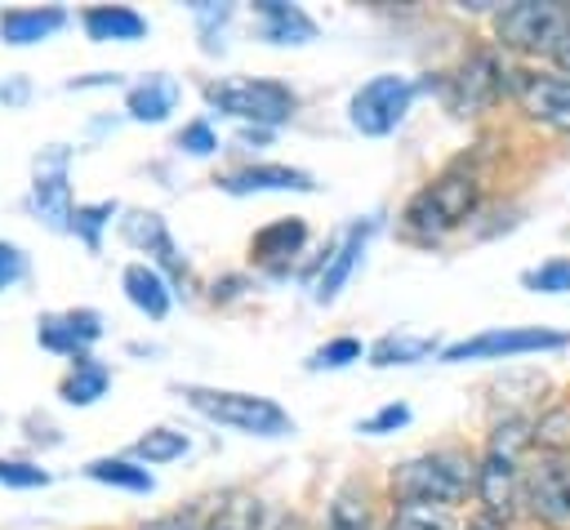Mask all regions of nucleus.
Listing matches in <instances>:
<instances>
[{
	"mask_svg": "<svg viewBox=\"0 0 570 530\" xmlns=\"http://www.w3.org/2000/svg\"><path fill=\"white\" fill-rule=\"evenodd\" d=\"M476 200H481L476 174H468V169H445L441 178H432L428 187H419V192L410 196V205H405V227H410L414 236H428V241H432V236H445V232H454L459 223L472 218Z\"/></svg>",
	"mask_w": 570,
	"mask_h": 530,
	"instance_id": "nucleus-3",
	"label": "nucleus"
},
{
	"mask_svg": "<svg viewBox=\"0 0 570 530\" xmlns=\"http://www.w3.org/2000/svg\"><path fill=\"white\" fill-rule=\"evenodd\" d=\"M22 272H27V254H22L13 241H0V289L18 285Z\"/></svg>",
	"mask_w": 570,
	"mask_h": 530,
	"instance_id": "nucleus-36",
	"label": "nucleus"
},
{
	"mask_svg": "<svg viewBox=\"0 0 570 530\" xmlns=\"http://www.w3.org/2000/svg\"><path fill=\"white\" fill-rule=\"evenodd\" d=\"M107 387H111V370L102 361H94V356H76L67 379L58 383V396L67 405H94L98 396H107Z\"/></svg>",
	"mask_w": 570,
	"mask_h": 530,
	"instance_id": "nucleus-23",
	"label": "nucleus"
},
{
	"mask_svg": "<svg viewBox=\"0 0 570 530\" xmlns=\"http://www.w3.org/2000/svg\"><path fill=\"white\" fill-rule=\"evenodd\" d=\"M205 102L218 107L223 116L254 120L263 129L285 125L298 107V98L285 80H218V85H205Z\"/></svg>",
	"mask_w": 570,
	"mask_h": 530,
	"instance_id": "nucleus-4",
	"label": "nucleus"
},
{
	"mask_svg": "<svg viewBox=\"0 0 570 530\" xmlns=\"http://www.w3.org/2000/svg\"><path fill=\"white\" fill-rule=\"evenodd\" d=\"M405 423H410V405H405V401H387L379 414H370V419L361 423V432L383 436V432H396V428H405Z\"/></svg>",
	"mask_w": 570,
	"mask_h": 530,
	"instance_id": "nucleus-35",
	"label": "nucleus"
},
{
	"mask_svg": "<svg viewBox=\"0 0 570 530\" xmlns=\"http://www.w3.org/2000/svg\"><path fill=\"white\" fill-rule=\"evenodd\" d=\"M183 401L232 428V432H245V436H289L294 432V419L285 405H276L272 396H258V392H227V387H178Z\"/></svg>",
	"mask_w": 570,
	"mask_h": 530,
	"instance_id": "nucleus-2",
	"label": "nucleus"
},
{
	"mask_svg": "<svg viewBox=\"0 0 570 530\" xmlns=\"http://www.w3.org/2000/svg\"><path fill=\"white\" fill-rule=\"evenodd\" d=\"M0 98H4V102H22V98H27V85H22V80H13V85H0Z\"/></svg>",
	"mask_w": 570,
	"mask_h": 530,
	"instance_id": "nucleus-39",
	"label": "nucleus"
},
{
	"mask_svg": "<svg viewBox=\"0 0 570 530\" xmlns=\"http://www.w3.org/2000/svg\"><path fill=\"white\" fill-rule=\"evenodd\" d=\"M468 530H508V526H503V521H490V517H476Z\"/></svg>",
	"mask_w": 570,
	"mask_h": 530,
	"instance_id": "nucleus-40",
	"label": "nucleus"
},
{
	"mask_svg": "<svg viewBox=\"0 0 570 530\" xmlns=\"http://www.w3.org/2000/svg\"><path fill=\"white\" fill-rule=\"evenodd\" d=\"M254 13H258V31H263V40H272V45H307V40H316V22H312L298 4H285V0H258Z\"/></svg>",
	"mask_w": 570,
	"mask_h": 530,
	"instance_id": "nucleus-21",
	"label": "nucleus"
},
{
	"mask_svg": "<svg viewBox=\"0 0 570 530\" xmlns=\"http://www.w3.org/2000/svg\"><path fill=\"white\" fill-rule=\"evenodd\" d=\"M120 289H125V298H129L147 321H165L169 307H174V289H169V281H165L151 263H129V267L120 272Z\"/></svg>",
	"mask_w": 570,
	"mask_h": 530,
	"instance_id": "nucleus-18",
	"label": "nucleus"
},
{
	"mask_svg": "<svg viewBox=\"0 0 570 530\" xmlns=\"http://www.w3.org/2000/svg\"><path fill=\"white\" fill-rule=\"evenodd\" d=\"M191 450V436L178 432V428H147L138 441H134V459L138 463H174Z\"/></svg>",
	"mask_w": 570,
	"mask_h": 530,
	"instance_id": "nucleus-26",
	"label": "nucleus"
},
{
	"mask_svg": "<svg viewBox=\"0 0 570 530\" xmlns=\"http://www.w3.org/2000/svg\"><path fill=\"white\" fill-rule=\"evenodd\" d=\"M0 481L13 490H36V485H49V472L22 459H0Z\"/></svg>",
	"mask_w": 570,
	"mask_h": 530,
	"instance_id": "nucleus-33",
	"label": "nucleus"
},
{
	"mask_svg": "<svg viewBox=\"0 0 570 530\" xmlns=\"http://www.w3.org/2000/svg\"><path fill=\"white\" fill-rule=\"evenodd\" d=\"M58 27H67V9L62 4H22V9H4L0 13V40L4 45H40V40H49Z\"/></svg>",
	"mask_w": 570,
	"mask_h": 530,
	"instance_id": "nucleus-19",
	"label": "nucleus"
},
{
	"mask_svg": "<svg viewBox=\"0 0 570 530\" xmlns=\"http://www.w3.org/2000/svg\"><path fill=\"white\" fill-rule=\"evenodd\" d=\"M111 214H116V200H94V205H76V218H71V232L89 245V249H98V236H102V227L111 223Z\"/></svg>",
	"mask_w": 570,
	"mask_h": 530,
	"instance_id": "nucleus-30",
	"label": "nucleus"
},
{
	"mask_svg": "<svg viewBox=\"0 0 570 530\" xmlns=\"http://www.w3.org/2000/svg\"><path fill=\"white\" fill-rule=\"evenodd\" d=\"M428 356H436V338H428V334H405V330L383 334V338L370 347V365H379V370H387V365H414V361H428Z\"/></svg>",
	"mask_w": 570,
	"mask_h": 530,
	"instance_id": "nucleus-24",
	"label": "nucleus"
},
{
	"mask_svg": "<svg viewBox=\"0 0 570 530\" xmlns=\"http://www.w3.org/2000/svg\"><path fill=\"white\" fill-rule=\"evenodd\" d=\"M566 343H570V334H561V330L508 325V330H485V334H472V338H459V343L441 347V361L445 365H459V361H499V356H525V352H557Z\"/></svg>",
	"mask_w": 570,
	"mask_h": 530,
	"instance_id": "nucleus-7",
	"label": "nucleus"
},
{
	"mask_svg": "<svg viewBox=\"0 0 570 530\" xmlns=\"http://www.w3.org/2000/svg\"><path fill=\"white\" fill-rule=\"evenodd\" d=\"M476 499H481V517L490 521H512V512L525 503V477L517 468V454H499L485 450V459L476 463Z\"/></svg>",
	"mask_w": 570,
	"mask_h": 530,
	"instance_id": "nucleus-12",
	"label": "nucleus"
},
{
	"mask_svg": "<svg viewBox=\"0 0 570 530\" xmlns=\"http://www.w3.org/2000/svg\"><path fill=\"white\" fill-rule=\"evenodd\" d=\"M512 98L517 107L557 129V134H570V76H557V71H512Z\"/></svg>",
	"mask_w": 570,
	"mask_h": 530,
	"instance_id": "nucleus-11",
	"label": "nucleus"
},
{
	"mask_svg": "<svg viewBox=\"0 0 570 530\" xmlns=\"http://www.w3.org/2000/svg\"><path fill=\"white\" fill-rule=\"evenodd\" d=\"M178 147L187 156H209V151H218V134L209 129V120H191L178 129Z\"/></svg>",
	"mask_w": 570,
	"mask_h": 530,
	"instance_id": "nucleus-34",
	"label": "nucleus"
},
{
	"mask_svg": "<svg viewBox=\"0 0 570 530\" xmlns=\"http://www.w3.org/2000/svg\"><path fill=\"white\" fill-rule=\"evenodd\" d=\"M85 477H89V481H102V485L134 490V494H151V490H156V477H151L147 463H138V459H89V463H85Z\"/></svg>",
	"mask_w": 570,
	"mask_h": 530,
	"instance_id": "nucleus-25",
	"label": "nucleus"
},
{
	"mask_svg": "<svg viewBox=\"0 0 570 530\" xmlns=\"http://www.w3.org/2000/svg\"><path fill=\"white\" fill-rule=\"evenodd\" d=\"M205 530H263V503L254 494H227Z\"/></svg>",
	"mask_w": 570,
	"mask_h": 530,
	"instance_id": "nucleus-27",
	"label": "nucleus"
},
{
	"mask_svg": "<svg viewBox=\"0 0 570 530\" xmlns=\"http://www.w3.org/2000/svg\"><path fill=\"white\" fill-rule=\"evenodd\" d=\"M370 232H374V223H352V227L343 232V241L325 254V263H321V272H316V285H312V298H316V303H334V298H338V289L347 285V276L356 272V263H361V254H365Z\"/></svg>",
	"mask_w": 570,
	"mask_h": 530,
	"instance_id": "nucleus-14",
	"label": "nucleus"
},
{
	"mask_svg": "<svg viewBox=\"0 0 570 530\" xmlns=\"http://www.w3.org/2000/svg\"><path fill=\"white\" fill-rule=\"evenodd\" d=\"M503 85H512V71H503V62L494 58V49H472L459 71L445 80V102L459 116H481L499 102Z\"/></svg>",
	"mask_w": 570,
	"mask_h": 530,
	"instance_id": "nucleus-8",
	"label": "nucleus"
},
{
	"mask_svg": "<svg viewBox=\"0 0 570 530\" xmlns=\"http://www.w3.org/2000/svg\"><path fill=\"white\" fill-rule=\"evenodd\" d=\"M552 62L561 67V76H570V31H566V36H561V45L552 49Z\"/></svg>",
	"mask_w": 570,
	"mask_h": 530,
	"instance_id": "nucleus-38",
	"label": "nucleus"
},
{
	"mask_svg": "<svg viewBox=\"0 0 570 530\" xmlns=\"http://www.w3.org/2000/svg\"><path fill=\"white\" fill-rule=\"evenodd\" d=\"M138 530H196V521L191 517H151Z\"/></svg>",
	"mask_w": 570,
	"mask_h": 530,
	"instance_id": "nucleus-37",
	"label": "nucleus"
},
{
	"mask_svg": "<svg viewBox=\"0 0 570 530\" xmlns=\"http://www.w3.org/2000/svg\"><path fill=\"white\" fill-rule=\"evenodd\" d=\"M223 192L232 196H249V192H316V178L307 169L294 165H245L218 178Z\"/></svg>",
	"mask_w": 570,
	"mask_h": 530,
	"instance_id": "nucleus-16",
	"label": "nucleus"
},
{
	"mask_svg": "<svg viewBox=\"0 0 570 530\" xmlns=\"http://www.w3.org/2000/svg\"><path fill=\"white\" fill-rule=\"evenodd\" d=\"M276 530H307V526H303V521H281Z\"/></svg>",
	"mask_w": 570,
	"mask_h": 530,
	"instance_id": "nucleus-41",
	"label": "nucleus"
},
{
	"mask_svg": "<svg viewBox=\"0 0 570 530\" xmlns=\"http://www.w3.org/2000/svg\"><path fill=\"white\" fill-rule=\"evenodd\" d=\"M392 494L396 503L454 508L468 494H476V468L454 450H432V454H419L392 468Z\"/></svg>",
	"mask_w": 570,
	"mask_h": 530,
	"instance_id": "nucleus-1",
	"label": "nucleus"
},
{
	"mask_svg": "<svg viewBox=\"0 0 570 530\" xmlns=\"http://www.w3.org/2000/svg\"><path fill=\"white\" fill-rule=\"evenodd\" d=\"M414 98H419V85H414V80L383 71V76H370V80L352 94L347 120H352L356 134L383 138V134H392V129L405 120V111L414 107Z\"/></svg>",
	"mask_w": 570,
	"mask_h": 530,
	"instance_id": "nucleus-6",
	"label": "nucleus"
},
{
	"mask_svg": "<svg viewBox=\"0 0 570 530\" xmlns=\"http://www.w3.org/2000/svg\"><path fill=\"white\" fill-rule=\"evenodd\" d=\"M80 27L98 45H111V40L116 45H129V40H142L147 36V18L138 9H129V4H94V9L80 13Z\"/></svg>",
	"mask_w": 570,
	"mask_h": 530,
	"instance_id": "nucleus-20",
	"label": "nucleus"
},
{
	"mask_svg": "<svg viewBox=\"0 0 570 530\" xmlns=\"http://www.w3.org/2000/svg\"><path fill=\"white\" fill-rule=\"evenodd\" d=\"M530 517L548 530H570V454H539L525 472Z\"/></svg>",
	"mask_w": 570,
	"mask_h": 530,
	"instance_id": "nucleus-10",
	"label": "nucleus"
},
{
	"mask_svg": "<svg viewBox=\"0 0 570 530\" xmlns=\"http://www.w3.org/2000/svg\"><path fill=\"white\" fill-rule=\"evenodd\" d=\"M361 338H352V334H343V338H330L325 347H316L312 356H307V370H343V365H352V361H361Z\"/></svg>",
	"mask_w": 570,
	"mask_h": 530,
	"instance_id": "nucleus-31",
	"label": "nucleus"
},
{
	"mask_svg": "<svg viewBox=\"0 0 570 530\" xmlns=\"http://www.w3.org/2000/svg\"><path fill=\"white\" fill-rule=\"evenodd\" d=\"M325 530H370V508L365 499H352L347 490L330 503V526Z\"/></svg>",
	"mask_w": 570,
	"mask_h": 530,
	"instance_id": "nucleus-32",
	"label": "nucleus"
},
{
	"mask_svg": "<svg viewBox=\"0 0 570 530\" xmlns=\"http://www.w3.org/2000/svg\"><path fill=\"white\" fill-rule=\"evenodd\" d=\"M36 338L45 352L58 356H89V343L102 338V316L94 307H71V312H53L36 325Z\"/></svg>",
	"mask_w": 570,
	"mask_h": 530,
	"instance_id": "nucleus-13",
	"label": "nucleus"
},
{
	"mask_svg": "<svg viewBox=\"0 0 570 530\" xmlns=\"http://www.w3.org/2000/svg\"><path fill=\"white\" fill-rule=\"evenodd\" d=\"M494 31H499V40L508 49L552 53L561 45V36L570 31V4H561V0H521V4H508L494 18Z\"/></svg>",
	"mask_w": 570,
	"mask_h": 530,
	"instance_id": "nucleus-5",
	"label": "nucleus"
},
{
	"mask_svg": "<svg viewBox=\"0 0 570 530\" xmlns=\"http://www.w3.org/2000/svg\"><path fill=\"white\" fill-rule=\"evenodd\" d=\"M521 285L534 294H570V258H548V263L530 267L521 276Z\"/></svg>",
	"mask_w": 570,
	"mask_h": 530,
	"instance_id": "nucleus-28",
	"label": "nucleus"
},
{
	"mask_svg": "<svg viewBox=\"0 0 570 530\" xmlns=\"http://www.w3.org/2000/svg\"><path fill=\"white\" fill-rule=\"evenodd\" d=\"M303 245H307V223L303 218H276V223H267V227L254 232L249 254H254L258 267H267L272 276H281L294 263V254H303Z\"/></svg>",
	"mask_w": 570,
	"mask_h": 530,
	"instance_id": "nucleus-15",
	"label": "nucleus"
},
{
	"mask_svg": "<svg viewBox=\"0 0 570 530\" xmlns=\"http://www.w3.org/2000/svg\"><path fill=\"white\" fill-rule=\"evenodd\" d=\"M174 107H178V85H174L169 76H147V80H138V85L129 89V98H125V111H129L134 120H147V125H160Z\"/></svg>",
	"mask_w": 570,
	"mask_h": 530,
	"instance_id": "nucleus-22",
	"label": "nucleus"
},
{
	"mask_svg": "<svg viewBox=\"0 0 570 530\" xmlns=\"http://www.w3.org/2000/svg\"><path fill=\"white\" fill-rule=\"evenodd\" d=\"M120 232H125L129 245L147 249L160 267H169L174 276H187V258H183V249L174 245V236H169V227H165V218H160L156 209H134V214L120 223Z\"/></svg>",
	"mask_w": 570,
	"mask_h": 530,
	"instance_id": "nucleus-17",
	"label": "nucleus"
},
{
	"mask_svg": "<svg viewBox=\"0 0 570 530\" xmlns=\"http://www.w3.org/2000/svg\"><path fill=\"white\" fill-rule=\"evenodd\" d=\"M387 530H450L445 508H428V503H396Z\"/></svg>",
	"mask_w": 570,
	"mask_h": 530,
	"instance_id": "nucleus-29",
	"label": "nucleus"
},
{
	"mask_svg": "<svg viewBox=\"0 0 570 530\" xmlns=\"http://www.w3.org/2000/svg\"><path fill=\"white\" fill-rule=\"evenodd\" d=\"M67 169H71V147H62V143L40 151L36 169H31V209L49 232H71V218H76Z\"/></svg>",
	"mask_w": 570,
	"mask_h": 530,
	"instance_id": "nucleus-9",
	"label": "nucleus"
}]
</instances>
